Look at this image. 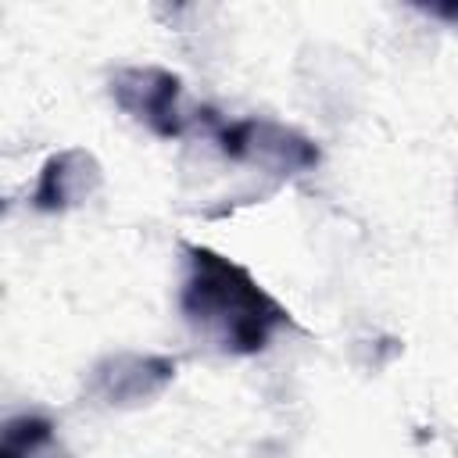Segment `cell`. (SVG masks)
I'll return each mask as SVG.
<instances>
[{"mask_svg":"<svg viewBox=\"0 0 458 458\" xmlns=\"http://www.w3.org/2000/svg\"><path fill=\"white\" fill-rule=\"evenodd\" d=\"M179 311L197 336L236 358L261 354L276 333L293 326L290 311L240 261L204 243H182Z\"/></svg>","mask_w":458,"mask_h":458,"instance_id":"6da1fadb","label":"cell"},{"mask_svg":"<svg viewBox=\"0 0 458 458\" xmlns=\"http://www.w3.org/2000/svg\"><path fill=\"white\" fill-rule=\"evenodd\" d=\"M200 118L211 129V140L222 157L254 165L265 175L290 179L301 172H311L322 161V150L311 136L301 129L276 122V118H215L211 111H200Z\"/></svg>","mask_w":458,"mask_h":458,"instance_id":"7a4b0ae2","label":"cell"},{"mask_svg":"<svg viewBox=\"0 0 458 458\" xmlns=\"http://www.w3.org/2000/svg\"><path fill=\"white\" fill-rule=\"evenodd\" d=\"M111 100L157 140H179L190 125L182 79L161 64H129L118 68L107 82Z\"/></svg>","mask_w":458,"mask_h":458,"instance_id":"3957f363","label":"cell"},{"mask_svg":"<svg viewBox=\"0 0 458 458\" xmlns=\"http://www.w3.org/2000/svg\"><path fill=\"white\" fill-rule=\"evenodd\" d=\"M175 369L179 361L172 354L114 351L86 372V397L104 408H140L172 386Z\"/></svg>","mask_w":458,"mask_h":458,"instance_id":"277c9868","label":"cell"},{"mask_svg":"<svg viewBox=\"0 0 458 458\" xmlns=\"http://www.w3.org/2000/svg\"><path fill=\"white\" fill-rule=\"evenodd\" d=\"M100 186H104L100 161L86 147H64L43 161L36 186L29 193V204L43 215H61L86 204Z\"/></svg>","mask_w":458,"mask_h":458,"instance_id":"5b68a950","label":"cell"},{"mask_svg":"<svg viewBox=\"0 0 458 458\" xmlns=\"http://www.w3.org/2000/svg\"><path fill=\"white\" fill-rule=\"evenodd\" d=\"M0 458H57V429L47 415L21 411L4 422Z\"/></svg>","mask_w":458,"mask_h":458,"instance_id":"8992f818","label":"cell"}]
</instances>
